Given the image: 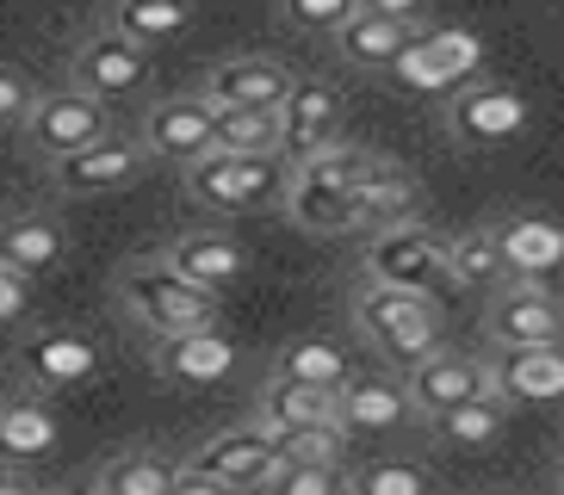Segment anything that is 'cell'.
Listing matches in <instances>:
<instances>
[{"instance_id":"obj_1","label":"cell","mask_w":564,"mask_h":495,"mask_svg":"<svg viewBox=\"0 0 564 495\" xmlns=\"http://www.w3.org/2000/svg\"><path fill=\"white\" fill-rule=\"evenodd\" d=\"M348 322L384 365L410 372L422 353L447 341V310L434 304V292H410V285H379V279H360L348 304Z\"/></svg>"},{"instance_id":"obj_2","label":"cell","mask_w":564,"mask_h":495,"mask_svg":"<svg viewBox=\"0 0 564 495\" xmlns=\"http://www.w3.org/2000/svg\"><path fill=\"white\" fill-rule=\"evenodd\" d=\"M379 148L366 143H329L304 155V162L285 167V193H280V211L311 235H348L354 230V186H360L366 162H372Z\"/></svg>"},{"instance_id":"obj_3","label":"cell","mask_w":564,"mask_h":495,"mask_svg":"<svg viewBox=\"0 0 564 495\" xmlns=\"http://www.w3.org/2000/svg\"><path fill=\"white\" fill-rule=\"evenodd\" d=\"M118 297H124L137 329L150 334L199 329V322H217V310H224V297L205 292L199 279H186L167 254H137V261L118 266Z\"/></svg>"},{"instance_id":"obj_4","label":"cell","mask_w":564,"mask_h":495,"mask_svg":"<svg viewBox=\"0 0 564 495\" xmlns=\"http://www.w3.org/2000/svg\"><path fill=\"white\" fill-rule=\"evenodd\" d=\"M280 464V440L261 421L212 433L205 446H193V459H181L174 495H230V490H261L267 471Z\"/></svg>"},{"instance_id":"obj_5","label":"cell","mask_w":564,"mask_h":495,"mask_svg":"<svg viewBox=\"0 0 564 495\" xmlns=\"http://www.w3.org/2000/svg\"><path fill=\"white\" fill-rule=\"evenodd\" d=\"M186 193L199 198L205 211H261L280 205L285 193V155H236V148H205L199 162L181 167Z\"/></svg>"},{"instance_id":"obj_6","label":"cell","mask_w":564,"mask_h":495,"mask_svg":"<svg viewBox=\"0 0 564 495\" xmlns=\"http://www.w3.org/2000/svg\"><path fill=\"white\" fill-rule=\"evenodd\" d=\"M441 124H447V136L459 148L490 155V148H509L514 136H528L533 106L521 99V87H509V81H459V87H447Z\"/></svg>"},{"instance_id":"obj_7","label":"cell","mask_w":564,"mask_h":495,"mask_svg":"<svg viewBox=\"0 0 564 495\" xmlns=\"http://www.w3.org/2000/svg\"><path fill=\"white\" fill-rule=\"evenodd\" d=\"M360 279L410 285V292H447V235L429 230L422 217L384 223V230H372V242L360 254Z\"/></svg>"},{"instance_id":"obj_8","label":"cell","mask_w":564,"mask_h":495,"mask_svg":"<svg viewBox=\"0 0 564 495\" xmlns=\"http://www.w3.org/2000/svg\"><path fill=\"white\" fill-rule=\"evenodd\" d=\"M68 87H82L94 99H143L155 87V50H143L137 37H124L118 25H100L94 37L75 44L68 56Z\"/></svg>"},{"instance_id":"obj_9","label":"cell","mask_w":564,"mask_h":495,"mask_svg":"<svg viewBox=\"0 0 564 495\" xmlns=\"http://www.w3.org/2000/svg\"><path fill=\"white\" fill-rule=\"evenodd\" d=\"M273 118H280V155L292 167L304 155H316V148L341 143V131H348V99H341L335 81H323V75H292V87L273 106Z\"/></svg>"},{"instance_id":"obj_10","label":"cell","mask_w":564,"mask_h":495,"mask_svg":"<svg viewBox=\"0 0 564 495\" xmlns=\"http://www.w3.org/2000/svg\"><path fill=\"white\" fill-rule=\"evenodd\" d=\"M19 131H25V143H32L44 162H56V155H75V148H87L94 136H106L112 118H106V99L82 94V87H51V94L32 99V112L19 118Z\"/></svg>"},{"instance_id":"obj_11","label":"cell","mask_w":564,"mask_h":495,"mask_svg":"<svg viewBox=\"0 0 564 495\" xmlns=\"http://www.w3.org/2000/svg\"><path fill=\"white\" fill-rule=\"evenodd\" d=\"M484 341L490 346H540V341H564V304L546 292L540 279H509L490 292L484 304Z\"/></svg>"},{"instance_id":"obj_12","label":"cell","mask_w":564,"mask_h":495,"mask_svg":"<svg viewBox=\"0 0 564 495\" xmlns=\"http://www.w3.org/2000/svg\"><path fill=\"white\" fill-rule=\"evenodd\" d=\"M155 155L143 148V136H94L87 148H75V155H56V162H44L51 167V186L56 193H68V198H106V193H118V186H131V180H143V167H150Z\"/></svg>"},{"instance_id":"obj_13","label":"cell","mask_w":564,"mask_h":495,"mask_svg":"<svg viewBox=\"0 0 564 495\" xmlns=\"http://www.w3.org/2000/svg\"><path fill=\"white\" fill-rule=\"evenodd\" d=\"M335 421L348 428V440H391V433L415 428L403 372H348V384L335 391Z\"/></svg>"},{"instance_id":"obj_14","label":"cell","mask_w":564,"mask_h":495,"mask_svg":"<svg viewBox=\"0 0 564 495\" xmlns=\"http://www.w3.org/2000/svg\"><path fill=\"white\" fill-rule=\"evenodd\" d=\"M150 365H155V378L181 384V391H212V384H224L236 372V341L217 322L174 329V334H155Z\"/></svg>"},{"instance_id":"obj_15","label":"cell","mask_w":564,"mask_h":495,"mask_svg":"<svg viewBox=\"0 0 564 495\" xmlns=\"http://www.w3.org/2000/svg\"><path fill=\"white\" fill-rule=\"evenodd\" d=\"M403 384H410V403H415V421L434 409H453V403H465V396H484L497 391L490 384V353H459V346H434V353H422V360L403 372Z\"/></svg>"},{"instance_id":"obj_16","label":"cell","mask_w":564,"mask_h":495,"mask_svg":"<svg viewBox=\"0 0 564 495\" xmlns=\"http://www.w3.org/2000/svg\"><path fill=\"white\" fill-rule=\"evenodd\" d=\"M19 372H25V384L44 391V396L82 391V384L100 372V346L87 341L82 329H32L25 346H19Z\"/></svg>"},{"instance_id":"obj_17","label":"cell","mask_w":564,"mask_h":495,"mask_svg":"<svg viewBox=\"0 0 564 495\" xmlns=\"http://www.w3.org/2000/svg\"><path fill=\"white\" fill-rule=\"evenodd\" d=\"M212 118H217V106L205 94H167V99L150 106V118H143L137 136H143V148H150L155 162L186 167V162H199L205 148H217Z\"/></svg>"},{"instance_id":"obj_18","label":"cell","mask_w":564,"mask_h":495,"mask_svg":"<svg viewBox=\"0 0 564 495\" xmlns=\"http://www.w3.org/2000/svg\"><path fill=\"white\" fill-rule=\"evenodd\" d=\"M415 32H422V25H410V19H384V13L354 7V13L329 32V44H335V56L348 68H360V75H391L398 56L415 44Z\"/></svg>"},{"instance_id":"obj_19","label":"cell","mask_w":564,"mask_h":495,"mask_svg":"<svg viewBox=\"0 0 564 495\" xmlns=\"http://www.w3.org/2000/svg\"><path fill=\"white\" fill-rule=\"evenodd\" d=\"M490 384L502 403H558L564 396V346L540 341V346H497L490 353Z\"/></svg>"},{"instance_id":"obj_20","label":"cell","mask_w":564,"mask_h":495,"mask_svg":"<svg viewBox=\"0 0 564 495\" xmlns=\"http://www.w3.org/2000/svg\"><path fill=\"white\" fill-rule=\"evenodd\" d=\"M422 211V180L410 167H398L391 155H372L354 186V230H384V223H403V217Z\"/></svg>"},{"instance_id":"obj_21","label":"cell","mask_w":564,"mask_h":495,"mask_svg":"<svg viewBox=\"0 0 564 495\" xmlns=\"http://www.w3.org/2000/svg\"><path fill=\"white\" fill-rule=\"evenodd\" d=\"M162 254L181 266L186 279H199L205 292H217V297L249 279V248L236 242L230 230H186V235H174Z\"/></svg>"},{"instance_id":"obj_22","label":"cell","mask_w":564,"mask_h":495,"mask_svg":"<svg viewBox=\"0 0 564 495\" xmlns=\"http://www.w3.org/2000/svg\"><path fill=\"white\" fill-rule=\"evenodd\" d=\"M478 56H484V44L471 32H434V25H422L415 32V44L398 56V81H410V87H459L453 75H471L478 68Z\"/></svg>"},{"instance_id":"obj_23","label":"cell","mask_w":564,"mask_h":495,"mask_svg":"<svg viewBox=\"0 0 564 495\" xmlns=\"http://www.w3.org/2000/svg\"><path fill=\"white\" fill-rule=\"evenodd\" d=\"M68 254V235L51 211H13L0 217V266L19 273V279H44L56 273Z\"/></svg>"},{"instance_id":"obj_24","label":"cell","mask_w":564,"mask_h":495,"mask_svg":"<svg viewBox=\"0 0 564 495\" xmlns=\"http://www.w3.org/2000/svg\"><path fill=\"white\" fill-rule=\"evenodd\" d=\"M285 87H292V68L249 50V56H224V63H212V75H205L199 94L212 99V106H280Z\"/></svg>"},{"instance_id":"obj_25","label":"cell","mask_w":564,"mask_h":495,"mask_svg":"<svg viewBox=\"0 0 564 495\" xmlns=\"http://www.w3.org/2000/svg\"><path fill=\"white\" fill-rule=\"evenodd\" d=\"M422 428H429L434 446H447V452H490V446L509 433V403H502L497 391H484V396L453 403V409L422 415Z\"/></svg>"},{"instance_id":"obj_26","label":"cell","mask_w":564,"mask_h":495,"mask_svg":"<svg viewBox=\"0 0 564 495\" xmlns=\"http://www.w3.org/2000/svg\"><path fill=\"white\" fill-rule=\"evenodd\" d=\"M56 440H63V428H56V409L44 403V391L0 396V459H7V464L51 459Z\"/></svg>"},{"instance_id":"obj_27","label":"cell","mask_w":564,"mask_h":495,"mask_svg":"<svg viewBox=\"0 0 564 495\" xmlns=\"http://www.w3.org/2000/svg\"><path fill=\"white\" fill-rule=\"evenodd\" d=\"M490 235H497L509 273H521V279H540L546 266L564 261V230L552 223V217H540V211H509V217H497V223H490Z\"/></svg>"},{"instance_id":"obj_28","label":"cell","mask_w":564,"mask_h":495,"mask_svg":"<svg viewBox=\"0 0 564 495\" xmlns=\"http://www.w3.org/2000/svg\"><path fill=\"white\" fill-rule=\"evenodd\" d=\"M254 421H261L267 433L311 428V421H335V391H329V384H304V378H280V372H267L261 396H254Z\"/></svg>"},{"instance_id":"obj_29","label":"cell","mask_w":564,"mask_h":495,"mask_svg":"<svg viewBox=\"0 0 564 495\" xmlns=\"http://www.w3.org/2000/svg\"><path fill=\"white\" fill-rule=\"evenodd\" d=\"M174 477H181V459H162L150 446H131V452L94 464L87 483L100 495H174Z\"/></svg>"},{"instance_id":"obj_30","label":"cell","mask_w":564,"mask_h":495,"mask_svg":"<svg viewBox=\"0 0 564 495\" xmlns=\"http://www.w3.org/2000/svg\"><path fill=\"white\" fill-rule=\"evenodd\" d=\"M106 25H118V32L137 37L143 50H162L199 25V7L193 0H112V19Z\"/></svg>"},{"instance_id":"obj_31","label":"cell","mask_w":564,"mask_h":495,"mask_svg":"<svg viewBox=\"0 0 564 495\" xmlns=\"http://www.w3.org/2000/svg\"><path fill=\"white\" fill-rule=\"evenodd\" d=\"M502 279H509V261H502V248H497V235H490V223L447 235V285L490 297Z\"/></svg>"},{"instance_id":"obj_32","label":"cell","mask_w":564,"mask_h":495,"mask_svg":"<svg viewBox=\"0 0 564 495\" xmlns=\"http://www.w3.org/2000/svg\"><path fill=\"white\" fill-rule=\"evenodd\" d=\"M267 372H280V378H304V384H329V391H341L354 372L348 346L323 341V334H299V341H285L280 353H273V365Z\"/></svg>"},{"instance_id":"obj_33","label":"cell","mask_w":564,"mask_h":495,"mask_svg":"<svg viewBox=\"0 0 564 495\" xmlns=\"http://www.w3.org/2000/svg\"><path fill=\"white\" fill-rule=\"evenodd\" d=\"M212 136H217V148H236V155H280L273 106H217Z\"/></svg>"},{"instance_id":"obj_34","label":"cell","mask_w":564,"mask_h":495,"mask_svg":"<svg viewBox=\"0 0 564 495\" xmlns=\"http://www.w3.org/2000/svg\"><path fill=\"white\" fill-rule=\"evenodd\" d=\"M267 495H341L348 490V459H285L267 471Z\"/></svg>"},{"instance_id":"obj_35","label":"cell","mask_w":564,"mask_h":495,"mask_svg":"<svg viewBox=\"0 0 564 495\" xmlns=\"http://www.w3.org/2000/svg\"><path fill=\"white\" fill-rule=\"evenodd\" d=\"M348 490L354 495H429L434 471L422 459H372L348 471Z\"/></svg>"},{"instance_id":"obj_36","label":"cell","mask_w":564,"mask_h":495,"mask_svg":"<svg viewBox=\"0 0 564 495\" xmlns=\"http://www.w3.org/2000/svg\"><path fill=\"white\" fill-rule=\"evenodd\" d=\"M280 440V452L285 459H348V428L341 421H311V428H285V433H273Z\"/></svg>"},{"instance_id":"obj_37","label":"cell","mask_w":564,"mask_h":495,"mask_svg":"<svg viewBox=\"0 0 564 495\" xmlns=\"http://www.w3.org/2000/svg\"><path fill=\"white\" fill-rule=\"evenodd\" d=\"M354 7H360V0H280V19L304 37H329Z\"/></svg>"},{"instance_id":"obj_38","label":"cell","mask_w":564,"mask_h":495,"mask_svg":"<svg viewBox=\"0 0 564 495\" xmlns=\"http://www.w3.org/2000/svg\"><path fill=\"white\" fill-rule=\"evenodd\" d=\"M32 99H37V87L25 81L19 68L0 63V131H7V124H19V118L32 112Z\"/></svg>"},{"instance_id":"obj_39","label":"cell","mask_w":564,"mask_h":495,"mask_svg":"<svg viewBox=\"0 0 564 495\" xmlns=\"http://www.w3.org/2000/svg\"><path fill=\"white\" fill-rule=\"evenodd\" d=\"M25 292H32V279H19V273H7V266H0V329L25 316Z\"/></svg>"},{"instance_id":"obj_40","label":"cell","mask_w":564,"mask_h":495,"mask_svg":"<svg viewBox=\"0 0 564 495\" xmlns=\"http://www.w3.org/2000/svg\"><path fill=\"white\" fill-rule=\"evenodd\" d=\"M366 13H384V19H410V25H429L434 0H360Z\"/></svg>"},{"instance_id":"obj_41","label":"cell","mask_w":564,"mask_h":495,"mask_svg":"<svg viewBox=\"0 0 564 495\" xmlns=\"http://www.w3.org/2000/svg\"><path fill=\"white\" fill-rule=\"evenodd\" d=\"M0 495H32V471H25V464H7V459H0Z\"/></svg>"},{"instance_id":"obj_42","label":"cell","mask_w":564,"mask_h":495,"mask_svg":"<svg viewBox=\"0 0 564 495\" xmlns=\"http://www.w3.org/2000/svg\"><path fill=\"white\" fill-rule=\"evenodd\" d=\"M540 285H546V292L564 304V261H558V266H546V273H540Z\"/></svg>"},{"instance_id":"obj_43","label":"cell","mask_w":564,"mask_h":495,"mask_svg":"<svg viewBox=\"0 0 564 495\" xmlns=\"http://www.w3.org/2000/svg\"><path fill=\"white\" fill-rule=\"evenodd\" d=\"M552 483H558V490H564V452H558V464H552Z\"/></svg>"}]
</instances>
